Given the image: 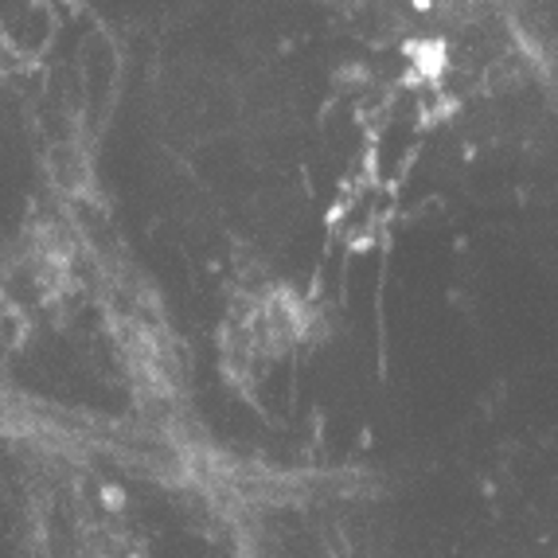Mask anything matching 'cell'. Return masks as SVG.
<instances>
[{"instance_id": "cell-2", "label": "cell", "mask_w": 558, "mask_h": 558, "mask_svg": "<svg viewBox=\"0 0 558 558\" xmlns=\"http://www.w3.org/2000/svg\"><path fill=\"white\" fill-rule=\"evenodd\" d=\"M28 313H24V301L12 293L4 281H0V355H12L24 340H28Z\"/></svg>"}, {"instance_id": "cell-1", "label": "cell", "mask_w": 558, "mask_h": 558, "mask_svg": "<svg viewBox=\"0 0 558 558\" xmlns=\"http://www.w3.org/2000/svg\"><path fill=\"white\" fill-rule=\"evenodd\" d=\"M308 328H313V308L293 298L286 286L251 289L231 305L219 332L223 375L239 391H254L286 355L298 352Z\"/></svg>"}, {"instance_id": "cell-3", "label": "cell", "mask_w": 558, "mask_h": 558, "mask_svg": "<svg viewBox=\"0 0 558 558\" xmlns=\"http://www.w3.org/2000/svg\"><path fill=\"white\" fill-rule=\"evenodd\" d=\"M407 56L414 59L418 78H438L446 71V47L441 44H407Z\"/></svg>"}]
</instances>
